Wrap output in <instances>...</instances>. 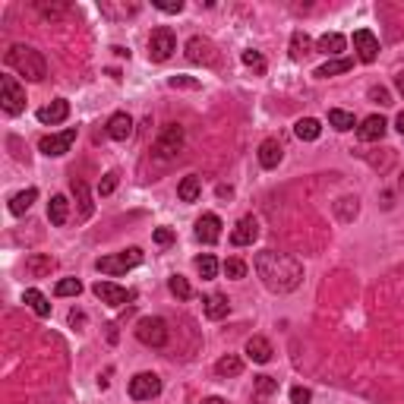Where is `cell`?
<instances>
[{"instance_id":"obj_1","label":"cell","mask_w":404,"mask_h":404,"mask_svg":"<svg viewBox=\"0 0 404 404\" xmlns=\"http://www.w3.org/2000/svg\"><path fill=\"white\" fill-rule=\"evenodd\" d=\"M253 269H256V275L263 278V284L272 294H291L303 282V265L294 256H288V253L259 250L253 256Z\"/></svg>"},{"instance_id":"obj_2","label":"cell","mask_w":404,"mask_h":404,"mask_svg":"<svg viewBox=\"0 0 404 404\" xmlns=\"http://www.w3.org/2000/svg\"><path fill=\"white\" fill-rule=\"evenodd\" d=\"M6 67L16 70L19 76H25L29 82H42L44 76H48V61H44L42 51L29 48V44H13L10 51H6Z\"/></svg>"},{"instance_id":"obj_3","label":"cell","mask_w":404,"mask_h":404,"mask_svg":"<svg viewBox=\"0 0 404 404\" xmlns=\"http://www.w3.org/2000/svg\"><path fill=\"white\" fill-rule=\"evenodd\" d=\"M142 259H146V253H142L139 246H130V250H120V253H111V256H101L99 263H95V269L104 272V275H127L130 269L142 265Z\"/></svg>"},{"instance_id":"obj_4","label":"cell","mask_w":404,"mask_h":404,"mask_svg":"<svg viewBox=\"0 0 404 404\" xmlns=\"http://www.w3.org/2000/svg\"><path fill=\"white\" fill-rule=\"evenodd\" d=\"M0 108L10 117L23 114L25 111V86L16 76H0Z\"/></svg>"},{"instance_id":"obj_5","label":"cell","mask_w":404,"mask_h":404,"mask_svg":"<svg viewBox=\"0 0 404 404\" xmlns=\"http://www.w3.org/2000/svg\"><path fill=\"white\" fill-rule=\"evenodd\" d=\"M136 338L146 348H165L168 344V322L161 316H146L136 322Z\"/></svg>"},{"instance_id":"obj_6","label":"cell","mask_w":404,"mask_h":404,"mask_svg":"<svg viewBox=\"0 0 404 404\" xmlns=\"http://www.w3.org/2000/svg\"><path fill=\"white\" fill-rule=\"evenodd\" d=\"M177 51V38L168 25H158V29L149 35V61L152 63H165L168 57Z\"/></svg>"},{"instance_id":"obj_7","label":"cell","mask_w":404,"mask_h":404,"mask_svg":"<svg viewBox=\"0 0 404 404\" xmlns=\"http://www.w3.org/2000/svg\"><path fill=\"white\" fill-rule=\"evenodd\" d=\"M180 149H184V130H180L177 123H171V127L161 130V136L155 139L152 152H155V158H158V161H171Z\"/></svg>"},{"instance_id":"obj_8","label":"cell","mask_w":404,"mask_h":404,"mask_svg":"<svg viewBox=\"0 0 404 404\" xmlns=\"http://www.w3.org/2000/svg\"><path fill=\"white\" fill-rule=\"evenodd\" d=\"M73 142H76V127H67L63 133L42 136L38 149H42V155H48V158H61V155H67L70 149H73Z\"/></svg>"},{"instance_id":"obj_9","label":"cell","mask_w":404,"mask_h":404,"mask_svg":"<svg viewBox=\"0 0 404 404\" xmlns=\"http://www.w3.org/2000/svg\"><path fill=\"white\" fill-rule=\"evenodd\" d=\"M161 395V379L155 373H136L130 379V398L133 401H152Z\"/></svg>"},{"instance_id":"obj_10","label":"cell","mask_w":404,"mask_h":404,"mask_svg":"<svg viewBox=\"0 0 404 404\" xmlns=\"http://www.w3.org/2000/svg\"><path fill=\"white\" fill-rule=\"evenodd\" d=\"M92 294L99 297L101 303H108V306H123V303L133 301V291L120 288V284H114V282H95Z\"/></svg>"},{"instance_id":"obj_11","label":"cell","mask_w":404,"mask_h":404,"mask_svg":"<svg viewBox=\"0 0 404 404\" xmlns=\"http://www.w3.org/2000/svg\"><path fill=\"white\" fill-rule=\"evenodd\" d=\"M354 51L360 63H373L379 57V38L373 35L370 29H357L354 32Z\"/></svg>"},{"instance_id":"obj_12","label":"cell","mask_w":404,"mask_h":404,"mask_svg":"<svg viewBox=\"0 0 404 404\" xmlns=\"http://www.w3.org/2000/svg\"><path fill=\"white\" fill-rule=\"evenodd\" d=\"M218 237H221V218H218V215H215V212L199 215V218H196V240H199V244L212 246V244H218Z\"/></svg>"},{"instance_id":"obj_13","label":"cell","mask_w":404,"mask_h":404,"mask_svg":"<svg viewBox=\"0 0 404 404\" xmlns=\"http://www.w3.org/2000/svg\"><path fill=\"white\" fill-rule=\"evenodd\" d=\"M259 237V221L253 218V215H244V218L237 221V227L231 231V244L234 246H253Z\"/></svg>"},{"instance_id":"obj_14","label":"cell","mask_w":404,"mask_h":404,"mask_svg":"<svg viewBox=\"0 0 404 404\" xmlns=\"http://www.w3.org/2000/svg\"><path fill=\"white\" fill-rule=\"evenodd\" d=\"M38 123H44V127H57V123H63L70 117V101L67 99H54L51 104H44V108H38Z\"/></svg>"},{"instance_id":"obj_15","label":"cell","mask_w":404,"mask_h":404,"mask_svg":"<svg viewBox=\"0 0 404 404\" xmlns=\"http://www.w3.org/2000/svg\"><path fill=\"white\" fill-rule=\"evenodd\" d=\"M57 269V259L48 253H32L25 256V278H48Z\"/></svg>"},{"instance_id":"obj_16","label":"cell","mask_w":404,"mask_h":404,"mask_svg":"<svg viewBox=\"0 0 404 404\" xmlns=\"http://www.w3.org/2000/svg\"><path fill=\"white\" fill-rule=\"evenodd\" d=\"M187 57H190L193 63H215L218 61V54H215V44L208 42V38H190L187 42Z\"/></svg>"},{"instance_id":"obj_17","label":"cell","mask_w":404,"mask_h":404,"mask_svg":"<svg viewBox=\"0 0 404 404\" xmlns=\"http://www.w3.org/2000/svg\"><path fill=\"white\" fill-rule=\"evenodd\" d=\"M108 136H111V139H117V142H127L130 136H133V117H130L127 111H117V114H111Z\"/></svg>"},{"instance_id":"obj_18","label":"cell","mask_w":404,"mask_h":404,"mask_svg":"<svg viewBox=\"0 0 404 404\" xmlns=\"http://www.w3.org/2000/svg\"><path fill=\"white\" fill-rule=\"evenodd\" d=\"M386 130H389L386 117L373 114V117H367V120H363L360 127H357V136H360L363 142H379L382 136H386Z\"/></svg>"},{"instance_id":"obj_19","label":"cell","mask_w":404,"mask_h":404,"mask_svg":"<svg viewBox=\"0 0 404 404\" xmlns=\"http://www.w3.org/2000/svg\"><path fill=\"white\" fill-rule=\"evenodd\" d=\"M284 158V146L278 139H263V146H259V165L263 168H278Z\"/></svg>"},{"instance_id":"obj_20","label":"cell","mask_w":404,"mask_h":404,"mask_svg":"<svg viewBox=\"0 0 404 404\" xmlns=\"http://www.w3.org/2000/svg\"><path fill=\"white\" fill-rule=\"evenodd\" d=\"M202 310H206V316L208 319H225L227 313H231V301H227L225 294H208V297H202Z\"/></svg>"},{"instance_id":"obj_21","label":"cell","mask_w":404,"mask_h":404,"mask_svg":"<svg viewBox=\"0 0 404 404\" xmlns=\"http://www.w3.org/2000/svg\"><path fill=\"white\" fill-rule=\"evenodd\" d=\"M272 354H275V351H272V344L265 341L263 335H253L250 341H246V357H250L253 363H269Z\"/></svg>"},{"instance_id":"obj_22","label":"cell","mask_w":404,"mask_h":404,"mask_svg":"<svg viewBox=\"0 0 404 404\" xmlns=\"http://www.w3.org/2000/svg\"><path fill=\"white\" fill-rule=\"evenodd\" d=\"M70 190H73V196H76V202H80V218L86 221V218H92V196H89V184L86 180H70Z\"/></svg>"},{"instance_id":"obj_23","label":"cell","mask_w":404,"mask_h":404,"mask_svg":"<svg viewBox=\"0 0 404 404\" xmlns=\"http://www.w3.org/2000/svg\"><path fill=\"white\" fill-rule=\"evenodd\" d=\"M294 133L301 142H316L319 133H322V123H319L316 117H301V120L294 123Z\"/></svg>"},{"instance_id":"obj_24","label":"cell","mask_w":404,"mask_h":404,"mask_svg":"<svg viewBox=\"0 0 404 404\" xmlns=\"http://www.w3.org/2000/svg\"><path fill=\"white\" fill-rule=\"evenodd\" d=\"M240 373H244V360L237 354H225L215 363V376H221V379H231V376H240Z\"/></svg>"},{"instance_id":"obj_25","label":"cell","mask_w":404,"mask_h":404,"mask_svg":"<svg viewBox=\"0 0 404 404\" xmlns=\"http://www.w3.org/2000/svg\"><path fill=\"white\" fill-rule=\"evenodd\" d=\"M275 392H278V379H275V376H256V379H253V401L263 404L265 398H272Z\"/></svg>"},{"instance_id":"obj_26","label":"cell","mask_w":404,"mask_h":404,"mask_svg":"<svg viewBox=\"0 0 404 404\" xmlns=\"http://www.w3.org/2000/svg\"><path fill=\"white\" fill-rule=\"evenodd\" d=\"M48 218H51V225H67V218H70V202L67 196H51L48 202Z\"/></svg>"},{"instance_id":"obj_27","label":"cell","mask_w":404,"mask_h":404,"mask_svg":"<svg viewBox=\"0 0 404 404\" xmlns=\"http://www.w3.org/2000/svg\"><path fill=\"white\" fill-rule=\"evenodd\" d=\"M322 54H329V57H338L344 48H348V42H344V35H338V32H325L322 38H319V44H316Z\"/></svg>"},{"instance_id":"obj_28","label":"cell","mask_w":404,"mask_h":404,"mask_svg":"<svg viewBox=\"0 0 404 404\" xmlns=\"http://www.w3.org/2000/svg\"><path fill=\"white\" fill-rule=\"evenodd\" d=\"M199 193H202V180L196 177V174H190V177L180 180V187H177V199L180 202H196Z\"/></svg>"},{"instance_id":"obj_29","label":"cell","mask_w":404,"mask_h":404,"mask_svg":"<svg viewBox=\"0 0 404 404\" xmlns=\"http://www.w3.org/2000/svg\"><path fill=\"white\" fill-rule=\"evenodd\" d=\"M357 212H360V202H357V196H341L335 202V215H338V221H354L357 218Z\"/></svg>"},{"instance_id":"obj_30","label":"cell","mask_w":404,"mask_h":404,"mask_svg":"<svg viewBox=\"0 0 404 404\" xmlns=\"http://www.w3.org/2000/svg\"><path fill=\"white\" fill-rule=\"evenodd\" d=\"M354 67V61L351 57H341V61H329V63H322V67L316 70V80H329V76H338V73H348V70Z\"/></svg>"},{"instance_id":"obj_31","label":"cell","mask_w":404,"mask_h":404,"mask_svg":"<svg viewBox=\"0 0 404 404\" xmlns=\"http://www.w3.org/2000/svg\"><path fill=\"white\" fill-rule=\"evenodd\" d=\"M38 199V190L35 187H29V190H23V193H16V196L10 199V212L13 215H25L32 208V202Z\"/></svg>"},{"instance_id":"obj_32","label":"cell","mask_w":404,"mask_h":404,"mask_svg":"<svg viewBox=\"0 0 404 404\" xmlns=\"http://www.w3.org/2000/svg\"><path fill=\"white\" fill-rule=\"evenodd\" d=\"M23 301L29 303L32 310H35V316H42V319H44V316H51V303H48V297H44L42 291L29 288V291H25V297H23Z\"/></svg>"},{"instance_id":"obj_33","label":"cell","mask_w":404,"mask_h":404,"mask_svg":"<svg viewBox=\"0 0 404 404\" xmlns=\"http://www.w3.org/2000/svg\"><path fill=\"white\" fill-rule=\"evenodd\" d=\"M196 272L202 282H212V278L218 275V259H215L212 253H202V256H196Z\"/></svg>"},{"instance_id":"obj_34","label":"cell","mask_w":404,"mask_h":404,"mask_svg":"<svg viewBox=\"0 0 404 404\" xmlns=\"http://www.w3.org/2000/svg\"><path fill=\"white\" fill-rule=\"evenodd\" d=\"M329 123L335 130H341V133H348V130H354V114H351V111H341V108H332Z\"/></svg>"},{"instance_id":"obj_35","label":"cell","mask_w":404,"mask_h":404,"mask_svg":"<svg viewBox=\"0 0 404 404\" xmlns=\"http://www.w3.org/2000/svg\"><path fill=\"white\" fill-rule=\"evenodd\" d=\"M310 38H306V32H294V35H291V57H294V61H303L306 54H310Z\"/></svg>"},{"instance_id":"obj_36","label":"cell","mask_w":404,"mask_h":404,"mask_svg":"<svg viewBox=\"0 0 404 404\" xmlns=\"http://www.w3.org/2000/svg\"><path fill=\"white\" fill-rule=\"evenodd\" d=\"M168 288H171V294L177 297V301H190V297H193V288H190V282H187L184 275H171Z\"/></svg>"},{"instance_id":"obj_37","label":"cell","mask_w":404,"mask_h":404,"mask_svg":"<svg viewBox=\"0 0 404 404\" xmlns=\"http://www.w3.org/2000/svg\"><path fill=\"white\" fill-rule=\"evenodd\" d=\"M54 294L57 297H80L82 294V282H80V278H63V282H57Z\"/></svg>"},{"instance_id":"obj_38","label":"cell","mask_w":404,"mask_h":404,"mask_svg":"<svg viewBox=\"0 0 404 404\" xmlns=\"http://www.w3.org/2000/svg\"><path fill=\"white\" fill-rule=\"evenodd\" d=\"M240 61H244V63H246V67H250V70H256L259 76L265 73V57L259 54V51H244V54H240Z\"/></svg>"},{"instance_id":"obj_39","label":"cell","mask_w":404,"mask_h":404,"mask_svg":"<svg viewBox=\"0 0 404 404\" xmlns=\"http://www.w3.org/2000/svg\"><path fill=\"white\" fill-rule=\"evenodd\" d=\"M221 269H225V275L234 278V282H237V278H246V263L244 259H227Z\"/></svg>"},{"instance_id":"obj_40","label":"cell","mask_w":404,"mask_h":404,"mask_svg":"<svg viewBox=\"0 0 404 404\" xmlns=\"http://www.w3.org/2000/svg\"><path fill=\"white\" fill-rule=\"evenodd\" d=\"M117 180H120V174L117 171H108L101 177V184H99V196H111V193L117 190Z\"/></svg>"},{"instance_id":"obj_41","label":"cell","mask_w":404,"mask_h":404,"mask_svg":"<svg viewBox=\"0 0 404 404\" xmlns=\"http://www.w3.org/2000/svg\"><path fill=\"white\" fill-rule=\"evenodd\" d=\"M152 6L161 13H180L184 10V0H152Z\"/></svg>"},{"instance_id":"obj_42","label":"cell","mask_w":404,"mask_h":404,"mask_svg":"<svg viewBox=\"0 0 404 404\" xmlns=\"http://www.w3.org/2000/svg\"><path fill=\"white\" fill-rule=\"evenodd\" d=\"M370 99H373L376 104H382V108H386V104H392V95H389L386 86H373V89H370Z\"/></svg>"},{"instance_id":"obj_43","label":"cell","mask_w":404,"mask_h":404,"mask_svg":"<svg viewBox=\"0 0 404 404\" xmlns=\"http://www.w3.org/2000/svg\"><path fill=\"white\" fill-rule=\"evenodd\" d=\"M313 401V392L310 389H303V386H294L291 389V404H310Z\"/></svg>"},{"instance_id":"obj_44","label":"cell","mask_w":404,"mask_h":404,"mask_svg":"<svg viewBox=\"0 0 404 404\" xmlns=\"http://www.w3.org/2000/svg\"><path fill=\"white\" fill-rule=\"evenodd\" d=\"M168 86H171V89H199V82L196 80H187V76H171V80H168Z\"/></svg>"},{"instance_id":"obj_45","label":"cell","mask_w":404,"mask_h":404,"mask_svg":"<svg viewBox=\"0 0 404 404\" xmlns=\"http://www.w3.org/2000/svg\"><path fill=\"white\" fill-rule=\"evenodd\" d=\"M155 244H161V246L174 244V231H171V227H158V231H155Z\"/></svg>"},{"instance_id":"obj_46","label":"cell","mask_w":404,"mask_h":404,"mask_svg":"<svg viewBox=\"0 0 404 404\" xmlns=\"http://www.w3.org/2000/svg\"><path fill=\"white\" fill-rule=\"evenodd\" d=\"M38 13H42V16H61V13H67V6H48V4H38Z\"/></svg>"},{"instance_id":"obj_47","label":"cell","mask_w":404,"mask_h":404,"mask_svg":"<svg viewBox=\"0 0 404 404\" xmlns=\"http://www.w3.org/2000/svg\"><path fill=\"white\" fill-rule=\"evenodd\" d=\"M70 325H73V329H82V325H86V313L73 310V313H70Z\"/></svg>"},{"instance_id":"obj_48","label":"cell","mask_w":404,"mask_h":404,"mask_svg":"<svg viewBox=\"0 0 404 404\" xmlns=\"http://www.w3.org/2000/svg\"><path fill=\"white\" fill-rule=\"evenodd\" d=\"M111 373H114V370H111V367L104 370V376H101V379H99V386H101V389H108V386H111Z\"/></svg>"},{"instance_id":"obj_49","label":"cell","mask_w":404,"mask_h":404,"mask_svg":"<svg viewBox=\"0 0 404 404\" xmlns=\"http://www.w3.org/2000/svg\"><path fill=\"white\" fill-rule=\"evenodd\" d=\"M395 89H398V92L404 95V70H401V73H398V76H395Z\"/></svg>"},{"instance_id":"obj_50","label":"cell","mask_w":404,"mask_h":404,"mask_svg":"<svg viewBox=\"0 0 404 404\" xmlns=\"http://www.w3.org/2000/svg\"><path fill=\"white\" fill-rule=\"evenodd\" d=\"M218 196H221V199H225V196H234V190H231V187H218Z\"/></svg>"},{"instance_id":"obj_51","label":"cell","mask_w":404,"mask_h":404,"mask_svg":"<svg viewBox=\"0 0 404 404\" xmlns=\"http://www.w3.org/2000/svg\"><path fill=\"white\" fill-rule=\"evenodd\" d=\"M395 127H398V133L404 136V111H401V114H398V120H395Z\"/></svg>"},{"instance_id":"obj_52","label":"cell","mask_w":404,"mask_h":404,"mask_svg":"<svg viewBox=\"0 0 404 404\" xmlns=\"http://www.w3.org/2000/svg\"><path fill=\"white\" fill-rule=\"evenodd\" d=\"M202 404H227V401H225V398H215V395H212V398H206Z\"/></svg>"}]
</instances>
